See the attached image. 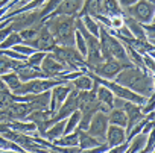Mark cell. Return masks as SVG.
Returning <instances> with one entry per match:
<instances>
[{"label": "cell", "instance_id": "cell-32", "mask_svg": "<svg viewBox=\"0 0 155 153\" xmlns=\"http://www.w3.org/2000/svg\"><path fill=\"white\" fill-rule=\"evenodd\" d=\"M150 2H152V0H150Z\"/></svg>", "mask_w": 155, "mask_h": 153}, {"label": "cell", "instance_id": "cell-17", "mask_svg": "<svg viewBox=\"0 0 155 153\" xmlns=\"http://www.w3.org/2000/svg\"><path fill=\"white\" fill-rule=\"evenodd\" d=\"M128 26L131 27V30H132V33H135L138 38H144V32L141 30V27L134 21V20H128Z\"/></svg>", "mask_w": 155, "mask_h": 153}, {"label": "cell", "instance_id": "cell-4", "mask_svg": "<svg viewBox=\"0 0 155 153\" xmlns=\"http://www.w3.org/2000/svg\"><path fill=\"white\" fill-rule=\"evenodd\" d=\"M105 41H107V47H108V52H110V55H114V56H117L120 61H126V58H125V50H123V47L116 41V40H108V38H105Z\"/></svg>", "mask_w": 155, "mask_h": 153}, {"label": "cell", "instance_id": "cell-25", "mask_svg": "<svg viewBox=\"0 0 155 153\" xmlns=\"http://www.w3.org/2000/svg\"><path fill=\"white\" fill-rule=\"evenodd\" d=\"M78 44H79V46H78V47H79V50H81V53H85V43H84V40H82V37L81 35H78Z\"/></svg>", "mask_w": 155, "mask_h": 153}, {"label": "cell", "instance_id": "cell-12", "mask_svg": "<svg viewBox=\"0 0 155 153\" xmlns=\"http://www.w3.org/2000/svg\"><path fill=\"white\" fill-rule=\"evenodd\" d=\"M125 108H126V111H128V114H129V118H131V121H129V127H131V126L134 124V121L138 118V115H140V109H138L135 105H132V103H126Z\"/></svg>", "mask_w": 155, "mask_h": 153}, {"label": "cell", "instance_id": "cell-28", "mask_svg": "<svg viewBox=\"0 0 155 153\" xmlns=\"http://www.w3.org/2000/svg\"><path fill=\"white\" fill-rule=\"evenodd\" d=\"M113 24H114L116 27H122V26H123V20H122V18H114V20H113Z\"/></svg>", "mask_w": 155, "mask_h": 153}, {"label": "cell", "instance_id": "cell-8", "mask_svg": "<svg viewBox=\"0 0 155 153\" xmlns=\"http://www.w3.org/2000/svg\"><path fill=\"white\" fill-rule=\"evenodd\" d=\"M110 87H111V90H113L117 96H120V97H123V99H129V100H132V102H141V100H143L141 97H138V96L129 93L128 90H123V88L117 87V85H111V84H110Z\"/></svg>", "mask_w": 155, "mask_h": 153}, {"label": "cell", "instance_id": "cell-22", "mask_svg": "<svg viewBox=\"0 0 155 153\" xmlns=\"http://www.w3.org/2000/svg\"><path fill=\"white\" fill-rule=\"evenodd\" d=\"M78 120H79V114H73V115H71V118H70V121H68V123H67V126H65V129H67L65 132H67V133L73 130V127H74V124L78 123Z\"/></svg>", "mask_w": 155, "mask_h": 153}, {"label": "cell", "instance_id": "cell-9", "mask_svg": "<svg viewBox=\"0 0 155 153\" xmlns=\"http://www.w3.org/2000/svg\"><path fill=\"white\" fill-rule=\"evenodd\" d=\"M78 106V102H76V93H73L71 96H70V99L65 102V105H64V108L61 109V112L58 114V118L56 120H59V118H62L64 115H67V114H70L74 108Z\"/></svg>", "mask_w": 155, "mask_h": 153}, {"label": "cell", "instance_id": "cell-3", "mask_svg": "<svg viewBox=\"0 0 155 153\" xmlns=\"http://www.w3.org/2000/svg\"><path fill=\"white\" fill-rule=\"evenodd\" d=\"M129 12H131L135 18H138L140 21H150V18H152V8H150V5L146 3V2H140L137 6L131 8Z\"/></svg>", "mask_w": 155, "mask_h": 153}, {"label": "cell", "instance_id": "cell-15", "mask_svg": "<svg viewBox=\"0 0 155 153\" xmlns=\"http://www.w3.org/2000/svg\"><path fill=\"white\" fill-rule=\"evenodd\" d=\"M96 144H97V142H96L94 138H91V136H88V135H85V133H81V147L90 148V147H94Z\"/></svg>", "mask_w": 155, "mask_h": 153}, {"label": "cell", "instance_id": "cell-14", "mask_svg": "<svg viewBox=\"0 0 155 153\" xmlns=\"http://www.w3.org/2000/svg\"><path fill=\"white\" fill-rule=\"evenodd\" d=\"M53 94H55V105H59L64 100V97L68 94V88L67 87H59V88L55 90Z\"/></svg>", "mask_w": 155, "mask_h": 153}, {"label": "cell", "instance_id": "cell-29", "mask_svg": "<svg viewBox=\"0 0 155 153\" xmlns=\"http://www.w3.org/2000/svg\"><path fill=\"white\" fill-rule=\"evenodd\" d=\"M120 2H122L123 5H126V6H129V5H132L134 2H137V0H120Z\"/></svg>", "mask_w": 155, "mask_h": 153}, {"label": "cell", "instance_id": "cell-21", "mask_svg": "<svg viewBox=\"0 0 155 153\" xmlns=\"http://www.w3.org/2000/svg\"><path fill=\"white\" fill-rule=\"evenodd\" d=\"M144 141H146V136H144V135H140V136H137V138H135V144L131 147V151H137V150H140V148L143 147Z\"/></svg>", "mask_w": 155, "mask_h": 153}, {"label": "cell", "instance_id": "cell-5", "mask_svg": "<svg viewBox=\"0 0 155 153\" xmlns=\"http://www.w3.org/2000/svg\"><path fill=\"white\" fill-rule=\"evenodd\" d=\"M82 0H65V2L59 6L58 12L59 14H73L79 9V5H81Z\"/></svg>", "mask_w": 155, "mask_h": 153}, {"label": "cell", "instance_id": "cell-31", "mask_svg": "<svg viewBox=\"0 0 155 153\" xmlns=\"http://www.w3.org/2000/svg\"><path fill=\"white\" fill-rule=\"evenodd\" d=\"M3 118H5V114H3L2 111H0V120H3Z\"/></svg>", "mask_w": 155, "mask_h": 153}, {"label": "cell", "instance_id": "cell-10", "mask_svg": "<svg viewBox=\"0 0 155 153\" xmlns=\"http://www.w3.org/2000/svg\"><path fill=\"white\" fill-rule=\"evenodd\" d=\"M43 68L46 70V73H56V71L61 70V65L56 64V61L52 56H47L43 62Z\"/></svg>", "mask_w": 155, "mask_h": 153}, {"label": "cell", "instance_id": "cell-16", "mask_svg": "<svg viewBox=\"0 0 155 153\" xmlns=\"http://www.w3.org/2000/svg\"><path fill=\"white\" fill-rule=\"evenodd\" d=\"M99 99L102 102H105L108 106H111V103H113V96H111V93L107 88H101L99 90Z\"/></svg>", "mask_w": 155, "mask_h": 153}, {"label": "cell", "instance_id": "cell-20", "mask_svg": "<svg viewBox=\"0 0 155 153\" xmlns=\"http://www.w3.org/2000/svg\"><path fill=\"white\" fill-rule=\"evenodd\" d=\"M74 84H76L78 88H82V90H88V88H91V81H90L88 78H79Z\"/></svg>", "mask_w": 155, "mask_h": 153}, {"label": "cell", "instance_id": "cell-13", "mask_svg": "<svg viewBox=\"0 0 155 153\" xmlns=\"http://www.w3.org/2000/svg\"><path fill=\"white\" fill-rule=\"evenodd\" d=\"M110 120H111V123H114V124H120V126H125V124L128 123V121H126V115H125L122 111H114V112L111 114Z\"/></svg>", "mask_w": 155, "mask_h": 153}, {"label": "cell", "instance_id": "cell-30", "mask_svg": "<svg viewBox=\"0 0 155 153\" xmlns=\"http://www.w3.org/2000/svg\"><path fill=\"white\" fill-rule=\"evenodd\" d=\"M15 49H17V50H18V52H20V50H21V52H23V53H29V52H31V50H29V49H26V47H15Z\"/></svg>", "mask_w": 155, "mask_h": 153}, {"label": "cell", "instance_id": "cell-27", "mask_svg": "<svg viewBox=\"0 0 155 153\" xmlns=\"http://www.w3.org/2000/svg\"><path fill=\"white\" fill-rule=\"evenodd\" d=\"M41 58H43V55H34L32 58H31V64H38L40 61H41Z\"/></svg>", "mask_w": 155, "mask_h": 153}, {"label": "cell", "instance_id": "cell-18", "mask_svg": "<svg viewBox=\"0 0 155 153\" xmlns=\"http://www.w3.org/2000/svg\"><path fill=\"white\" fill-rule=\"evenodd\" d=\"M62 129H64V123H58L55 127H52V130L50 132H47V136L49 138H58L61 133H62Z\"/></svg>", "mask_w": 155, "mask_h": 153}, {"label": "cell", "instance_id": "cell-2", "mask_svg": "<svg viewBox=\"0 0 155 153\" xmlns=\"http://www.w3.org/2000/svg\"><path fill=\"white\" fill-rule=\"evenodd\" d=\"M105 130H107V117L104 114H97L93 118V123L90 126V133L99 139L105 138Z\"/></svg>", "mask_w": 155, "mask_h": 153}, {"label": "cell", "instance_id": "cell-24", "mask_svg": "<svg viewBox=\"0 0 155 153\" xmlns=\"http://www.w3.org/2000/svg\"><path fill=\"white\" fill-rule=\"evenodd\" d=\"M85 23H87L88 29H90L94 35H97V26H96V23H94V21H91L90 18H87V20H85Z\"/></svg>", "mask_w": 155, "mask_h": 153}, {"label": "cell", "instance_id": "cell-26", "mask_svg": "<svg viewBox=\"0 0 155 153\" xmlns=\"http://www.w3.org/2000/svg\"><path fill=\"white\" fill-rule=\"evenodd\" d=\"M59 2H61V0H50V2H49V5H47V9L44 11V14H46V12H49V11H52V8H53L55 5H58Z\"/></svg>", "mask_w": 155, "mask_h": 153}, {"label": "cell", "instance_id": "cell-6", "mask_svg": "<svg viewBox=\"0 0 155 153\" xmlns=\"http://www.w3.org/2000/svg\"><path fill=\"white\" fill-rule=\"evenodd\" d=\"M123 138H125V133H123V130L120 127L113 126V127L108 129V141H110V144L117 145V144H120L123 141Z\"/></svg>", "mask_w": 155, "mask_h": 153}, {"label": "cell", "instance_id": "cell-7", "mask_svg": "<svg viewBox=\"0 0 155 153\" xmlns=\"http://www.w3.org/2000/svg\"><path fill=\"white\" fill-rule=\"evenodd\" d=\"M120 70V65L117 64V62H113V61H108L105 65H102V67H99V70H97V73H101V74H104V76H107V78H111V76H114V74H117V71Z\"/></svg>", "mask_w": 155, "mask_h": 153}, {"label": "cell", "instance_id": "cell-1", "mask_svg": "<svg viewBox=\"0 0 155 153\" xmlns=\"http://www.w3.org/2000/svg\"><path fill=\"white\" fill-rule=\"evenodd\" d=\"M119 84L122 85H126V87H131L134 90H137L138 93H147L150 91V81L146 79L143 74H140L135 68H131V70H125L119 78H117Z\"/></svg>", "mask_w": 155, "mask_h": 153}, {"label": "cell", "instance_id": "cell-11", "mask_svg": "<svg viewBox=\"0 0 155 153\" xmlns=\"http://www.w3.org/2000/svg\"><path fill=\"white\" fill-rule=\"evenodd\" d=\"M53 46V38L49 32H43L41 37H40V41L37 43V47H41V49H47V47H52Z\"/></svg>", "mask_w": 155, "mask_h": 153}, {"label": "cell", "instance_id": "cell-23", "mask_svg": "<svg viewBox=\"0 0 155 153\" xmlns=\"http://www.w3.org/2000/svg\"><path fill=\"white\" fill-rule=\"evenodd\" d=\"M76 142H78V136H76V135H71V136L64 138L59 144H64V145H73V144H76Z\"/></svg>", "mask_w": 155, "mask_h": 153}, {"label": "cell", "instance_id": "cell-19", "mask_svg": "<svg viewBox=\"0 0 155 153\" xmlns=\"http://www.w3.org/2000/svg\"><path fill=\"white\" fill-rule=\"evenodd\" d=\"M5 81H6V84L11 87V88H18L20 87V81H18V78L15 74H9V76H5Z\"/></svg>", "mask_w": 155, "mask_h": 153}]
</instances>
